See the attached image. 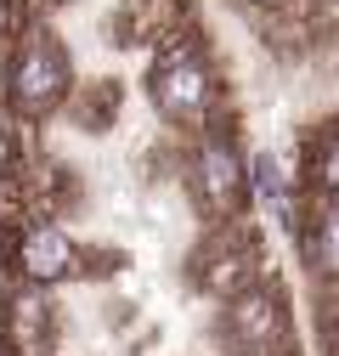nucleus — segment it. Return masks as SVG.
I'll return each instance as SVG.
<instances>
[{"instance_id":"7ed1b4c3","label":"nucleus","mask_w":339,"mask_h":356,"mask_svg":"<svg viewBox=\"0 0 339 356\" xmlns=\"http://www.w3.org/2000/svg\"><path fill=\"white\" fill-rule=\"evenodd\" d=\"M6 339H12V356H51V339H57V317H51V300L46 289H12L6 300Z\"/></svg>"},{"instance_id":"f03ea898","label":"nucleus","mask_w":339,"mask_h":356,"mask_svg":"<svg viewBox=\"0 0 339 356\" xmlns=\"http://www.w3.org/2000/svg\"><path fill=\"white\" fill-rule=\"evenodd\" d=\"M17 272L34 289H51V283L79 272V243L57 227V220H28L17 232Z\"/></svg>"},{"instance_id":"f257e3e1","label":"nucleus","mask_w":339,"mask_h":356,"mask_svg":"<svg viewBox=\"0 0 339 356\" xmlns=\"http://www.w3.org/2000/svg\"><path fill=\"white\" fill-rule=\"evenodd\" d=\"M74 85V68L63 57V46L46 34V29H28L17 34L12 46V68H6V102L17 119H46Z\"/></svg>"},{"instance_id":"20e7f679","label":"nucleus","mask_w":339,"mask_h":356,"mask_svg":"<svg viewBox=\"0 0 339 356\" xmlns=\"http://www.w3.org/2000/svg\"><path fill=\"white\" fill-rule=\"evenodd\" d=\"M249 181H254V193L283 198V170H277V159H272V153H254V159H249Z\"/></svg>"}]
</instances>
